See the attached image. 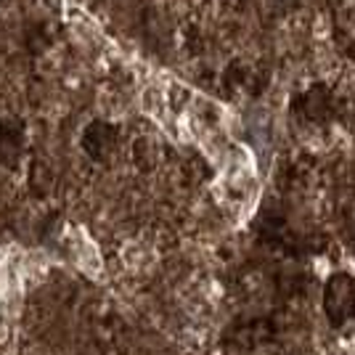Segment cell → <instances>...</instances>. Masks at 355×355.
<instances>
[{
	"instance_id": "obj_1",
	"label": "cell",
	"mask_w": 355,
	"mask_h": 355,
	"mask_svg": "<svg viewBox=\"0 0 355 355\" xmlns=\"http://www.w3.org/2000/svg\"><path fill=\"white\" fill-rule=\"evenodd\" d=\"M324 315L326 321L342 329L345 324L355 321V276L337 270L324 284Z\"/></svg>"
},
{
	"instance_id": "obj_2",
	"label": "cell",
	"mask_w": 355,
	"mask_h": 355,
	"mask_svg": "<svg viewBox=\"0 0 355 355\" xmlns=\"http://www.w3.org/2000/svg\"><path fill=\"white\" fill-rule=\"evenodd\" d=\"M117 141H119V128L112 125V122H104V119H93L88 128L83 130V138H80L83 151L88 154L93 162H106L114 154Z\"/></svg>"
},
{
	"instance_id": "obj_3",
	"label": "cell",
	"mask_w": 355,
	"mask_h": 355,
	"mask_svg": "<svg viewBox=\"0 0 355 355\" xmlns=\"http://www.w3.org/2000/svg\"><path fill=\"white\" fill-rule=\"evenodd\" d=\"M24 151V122L0 117V167H14Z\"/></svg>"
}]
</instances>
